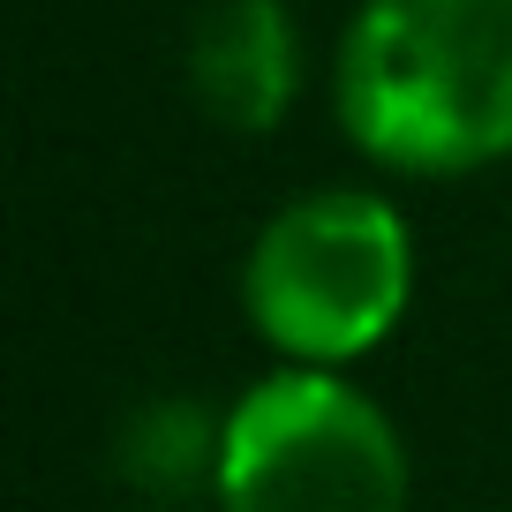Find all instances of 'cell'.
I'll return each instance as SVG.
<instances>
[{
  "mask_svg": "<svg viewBox=\"0 0 512 512\" xmlns=\"http://www.w3.org/2000/svg\"><path fill=\"white\" fill-rule=\"evenodd\" d=\"M332 113L407 181L512 159V0H362L332 53Z\"/></svg>",
  "mask_w": 512,
  "mask_h": 512,
  "instance_id": "obj_1",
  "label": "cell"
},
{
  "mask_svg": "<svg viewBox=\"0 0 512 512\" xmlns=\"http://www.w3.org/2000/svg\"><path fill=\"white\" fill-rule=\"evenodd\" d=\"M415 302V234L384 189H302L256 226L241 309L287 369H347L377 354Z\"/></svg>",
  "mask_w": 512,
  "mask_h": 512,
  "instance_id": "obj_2",
  "label": "cell"
},
{
  "mask_svg": "<svg viewBox=\"0 0 512 512\" xmlns=\"http://www.w3.org/2000/svg\"><path fill=\"white\" fill-rule=\"evenodd\" d=\"M219 512H407L400 422L369 400L347 369H287L256 377L226 400V460H219Z\"/></svg>",
  "mask_w": 512,
  "mask_h": 512,
  "instance_id": "obj_3",
  "label": "cell"
},
{
  "mask_svg": "<svg viewBox=\"0 0 512 512\" xmlns=\"http://www.w3.org/2000/svg\"><path fill=\"white\" fill-rule=\"evenodd\" d=\"M302 23L287 0H211L189 31V91L226 136H272L302 98Z\"/></svg>",
  "mask_w": 512,
  "mask_h": 512,
  "instance_id": "obj_4",
  "label": "cell"
},
{
  "mask_svg": "<svg viewBox=\"0 0 512 512\" xmlns=\"http://www.w3.org/2000/svg\"><path fill=\"white\" fill-rule=\"evenodd\" d=\"M226 460V407L196 392H151L113 422V475L151 505H196L219 497Z\"/></svg>",
  "mask_w": 512,
  "mask_h": 512,
  "instance_id": "obj_5",
  "label": "cell"
}]
</instances>
